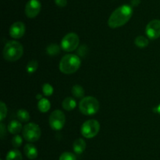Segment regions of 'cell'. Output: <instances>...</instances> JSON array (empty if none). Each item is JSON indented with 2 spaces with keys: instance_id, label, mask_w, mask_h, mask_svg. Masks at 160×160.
Wrapping results in <instances>:
<instances>
[{
  "instance_id": "obj_12",
  "label": "cell",
  "mask_w": 160,
  "mask_h": 160,
  "mask_svg": "<svg viewBox=\"0 0 160 160\" xmlns=\"http://www.w3.org/2000/svg\"><path fill=\"white\" fill-rule=\"evenodd\" d=\"M23 151H24L26 156L30 159H34L38 157V149L36 148L34 144H30V143L27 144L23 147Z\"/></svg>"
},
{
  "instance_id": "obj_3",
  "label": "cell",
  "mask_w": 160,
  "mask_h": 160,
  "mask_svg": "<svg viewBox=\"0 0 160 160\" xmlns=\"http://www.w3.org/2000/svg\"><path fill=\"white\" fill-rule=\"evenodd\" d=\"M23 53V45L17 41H9L3 49V57L6 61L14 62L20 59Z\"/></svg>"
},
{
  "instance_id": "obj_17",
  "label": "cell",
  "mask_w": 160,
  "mask_h": 160,
  "mask_svg": "<svg viewBox=\"0 0 160 160\" xmlns=\"http://www.w3.org/2000/svg\"><path fill=\"white\" fill-rule=\"evenodd\" d=\"M22 155L17 149H12L9 151L6 157V160H22Z\"/></svg>"
},
{
  "instance_id": "obj_19",
  "label": "cell",
  "mask_w": 160,
  "mask_h": 160,
  "mask_svg": "<svg viewBox=\"0 0 160 160\" xmlns=\"http://www.w3.org/2000/svg\"><path fill=\"white\" fill-rule=\"evenodd\" d=\"M72 94L77 98H84V89L80 85H74L72 88Z\"/></svg>"
},
{
  "instance_id": "obj_15",
  "label": "cell",
  "mask_w": 160,
  "mask_h": 160,
  "mask_svg": "<svg viewBox=\"0 0 160 160\" xmlns=\"http://www.w3.org/2000/svg\"><path fill=\"white\" fill-rule=\"evenodd\" d=\"M76 105V100L73 97H66L62 102V107L63 108V109L68 111L74 109Z\"/></svg>"
},
{
  "instance_id": "obj_29",
  "label": "cell",
  "mask_w": 160,
  "mask_h": 160,
  "mask_svg": "<svg viewBox=\"0 0 160 160\" xmlns=\"http://www.w3.org/2000/svg\"><path fill=\"white\" fill-rule=\"evenodd\" d=\"M132 6H138L141 3V0H131Z\"/></svg>"
},
{
  "instance_id": "obj_26",
  "label": "cell",
  "mask_w": 160,
  "mask_h": 160,
  "mask_svg": "<svg viewBox=\"0 0 160 160\" xmlns=\"http://www.w3.org/2000/svg\"><path fill=\"white\" fill-rule=\"evenodd\" d=\"M0 115H1V118H0V120L2 121L5 119V117L6 116V113H7V108H6V105L5 104L4 102L2 101L0 103Z\"/></svg>"
},
{
  "instance_id": "obj_10",
  "label": "cell",
  "mask_w": 160,
  "mask_h": 160,
  "mask_svg": "<svg viewBox=\"0 0 160 160\" xmlns=\"http://www.w3.org/2000/svg\"><path fill=\"white\" fill-rule=\"evenodd\" d=\"M147 36L150 39H156L160 37V20H152L147 24L145 29Z\"/></svg>"
},
{
  "instance_id": "obj_1",
  "label": "cell",
  "mask_w": 160,
  "mask_h": 160,
  "mask_svg": "<svg viewBox=\"0 0 160 160\" xmlns=\"http://www.w3.org/2000/svg\"><path fill=\"white\" fill-rule=\"evenodd\" d=\"M133 15V9L129 5H123L116 9L108 20L111 28H117L128 23Z\"/></svg>"
},
{
  "instance_id": "obj_8",
  "label": "cell",
  "mask_w": 160,
  "mask_h": 160,
  "mask_svg": "<svg viewBox=\"0 0 160 160\" xmlns=\"http://www.w3.org/2000/svg\"><path fill=\"white\" fill-rule=\"evenodd\" d=\"M51 128L54 130H60L63 128L66 122L65 114L60 110H55L51 113L48 119Z\"/></svg>"
},
{
  "instance_id": "obj_24",
  "label": "cell",
  "mask_w": 160,
  "mask_h": 160,
  "mask_svg": "<svg viewBox=\"0 0 160 160\" xmlns=\"http://www.w3.org/2000/svg\"><path fill=\"white\" fill-rule=\"evenodd\" d=\"M59 160H77V158L74 154L71 153V152H63L60 155Z\"/></svg>"
},
{
  "instance_id": "obj_25",
  "label": "cell",
  "mask_w": 160,
  "mask_h": 160,
  "mask_svg": "<svg viewBox=\"0 0 160 160\" xmlns=\"http://www.w3.org/2000/svg\"><path fill=\"white\" fill-rule=\"evenodd\" d=\"M22 143H23V139L20 135H16L12 137V144L14 147H19L21 146Z\"/></svg>"
},
{
  "instance_id": "obj_28",
  "label": "cell",
  "mask_w": 160,
  "mask_h": 160,
  "mask_svg": "<svg viewBox=\"0 0 160 160\" xmlns=\"http://www.w3.org/2000/svg\"><path fill=\"white\" fill-rule=\"evenodd\" d=\"M6 126L4 125V124L3 123H1V131H0V133H1V138L2 139H3L5 136V135H6Z\"/></svg>"
},
{
  "instance_id": "obj_18",
  "label": "cell",
  "mask_w": 160,
  "mask_h": 160,
  "mask_svg": "<svg viewBox=\"0 0 160 160\" xmlns=\"http://www.w3.org/2000/svg\"><path fill=\"white\" fill-rule=\"evenodd\" d=\"M60 49L61 47L59 46L57 44L52 43L47 46L46 52L48 53V55H49L51 56H54L59 54V52H60Z\"/></svg>"
},
{
  "instance_id": "obj_31",
  "label": "cell",
  "mask_w": 160,
  "mask_h": 160,
  "mask_svg": "<svg viewBox=\"0 0 160 160\" xmlns=\"http://www.w3.org/2000/svg\"><path fill=\"white\" fill-rule=\"evenodd\" d=\"M1 160H2V159H1Z\"/></svg>"
},
{
  "instance_id": "obj_21",
  "label": "cell",
  "mask_w": 160,
  "mask_h": 160,
  "mask_svg": "<svg viewBox=\"0 0 160 160\" xmlns=\"http://www.w3.org/2000/svg\"><path fill=\"white\" fill-rule=\"evenodd\" d=\"M17 116L18 118V119L21 122H26L28 121H29L30 119V114L27 110L25 109H20L19 111H17Z\"/></svg>"
},
{
  "instance_id": "obj_13",
  "label": "cell",
  "mask_w": 160,
  "mask_h": 160,
  "mask_svg": "<svg viewBox=\"0 0 160 160\" xmlns=\"http://www.w3.org/2000/svg\"><path fill=\"white\" fill-rule=\"evenodd\" d=\"M85 141L82 138H78L73 142V149L76 154H82L86 149Z\"/></svg>"
},
{
  "instance_id": "obj_22",
  "label": "cell",
  "mask_w": 160,
  "mask_h": 160,
  "mask_svg": "<svg viewBox=\"0 0 160 160\" xmlns=\"http://www.w3.org/2000/svg\"><path fill=\"white\" fill-rule=\"evenodd\" d=\"M38 67V63L35 60H32V61H29L27 65V71L28 73H34Z\"/></svg>"
},
{
  "instance_id": "obj_2",
  "label": "cell",
  "mask_w": 160,
  "mask_h": 160,
  "mask_svg": "<svg viewBox=\"0 0 160 160\" xmlns=\"http://www.w3.org/2000/svg\"><path fill=\"white\" fill-rule=\"evenodd\" d=\"M81 58L75 54H67L61 59L59 63V70L66 75H70L79 69L81 67Z\"/></svg>"
},
{
  "instance_id": "obj_30",
  "label": "cell",
  "mask_w": 160,
  "mask_h": 160,
  "mask_svg": "<svg viewBox=\"0 0 160 160\" xmlns=\"http://www.w3.org/2000/svg\"><path fill=\"white\" fill-rule=\"evenodd\" d=\"M156 111H157V112L159 113V114H160V104L157 107V108H156Z\"/></svg>"
},
{
  "instance_id": "obj_27",
  "label": "cell",
  "mask_w": 160,
  "mask_h": 160,
  "mask_svg": "<svg viewBox=\"0 0 160 160\" xmlns=\"http://www.w3.org/2000/svg\"><path fill=\"white\" fill-rule=\"evenodd\" d=\"M56 6L59 7H65L67 5V0H54Z\"/></svg>"
},
{
  "instance_id": "obj_7",
  "label": "cell",
  "mask_w": 160,
  "mask_h": 160,
  "mask_svg": "<svg viewBox=\"0 0 160 160\" xmlns=\"http://www.w3.org/2000/svg\"><path fill=\"white\" fill-rule=\"evenodd\" d=\"M79 42V36L76 33H68L61 41V48L66 52H72L78 48Z\"/></svg>"
},
{
  "instance_id": "obj_9",
  "label": "cell",
  "mask_w": 160,
  "mask_h": 160,
  "mask_svg": "<svg viewBox=\"0 0 160 160\" xmlns=\"http://www.w3.org/2000/svg\"><path fill=\"white\" fill-rule=\"evenodd\" d=\"M42 5L38 0H29L25 6V14L28 18H34L39 14Z\"/></svg>"
},
{
  "instance_id": "obj_14",
  "label": "cell",
  "mask_w": 160,
  "mask_h": 160,
  "mask_svg": "<svg viewBox=\"0 0 160 160\" xmlns=\"http://www.w3.org/2000/svg\"><path fill=\"white\" fill-rule=\"evenodd\" d=\"M7 129L10 133H12V134H17V133H19L21 131L22 125L19 121L12 120L9 123Z\"/></svg>"
},
{
  "instance_id": "obj_6",
  "label": "cell",
  "mask_w": 160,
  "mask_h": 160,
  "mask_svg": "<svg viewBox=\"0 0 160 160\" xmlns=\"http://www.w3.org/2000/svg\"><path fill=\"white\" fill-rule=\"evenodd\" d=\"M100 130V124L95 119H89L84 122L81 129V134L86 138H93Z\"/></svg>"
},
{
  "instance_id": "obj_4",
  "label": "cell",
  "mask_w": 160,
  "mask_h": 160,
  "mask_svg": "<svg viewBox=\"0 0 160 160\" xmlns=\"http://www.w3.org/2000/svg\"><path fill=\"white\" fill-rule=\"evenodd\" d=\"M99 102L94 97H85L79 103V109L85 115H92L99 110Z\"/></svg>"
},
{
  "instance_id": "obj_5",
  "label": "cell",
  "mask_w": 160,
  "mask_h": 160,
  "mask_svg": "<svg viewBox=\"0 0 160 160\" xmlns=\"http://www.w3.org/2000/svg\"><path fill=\"white\" fill-rule=\"evenodd\" d=\"M22 133H23V138L27 141L32 143L39 140L42 132H41L40 127L37 124L34 122H30L23 126Z\"/></svg>"
},
{
  "instance_id": "obj_23",
  "label": "cell",
  "mask_w": 160,
  "mask_h": 160,
  "mask_svg": "<svg viewBox=\"0 0 160 160\" xmlns=\"http://www.w3.org/2000/svg\"><path fill=\"white\" fill-rule=\"evenodd\" d=\"M53 90H54L53 87L49 83H45V84H44L42 86V92H43L44 95L47 96V97H49V96L52 95Z\"/></svg>"
},
{
  "instance_id": "obj_20",
  "label": "cell",
  "mask_w": 160,
  "mask_h": 160,
  "mask_svg": "<svg viewBox=\"0 0 160 160\" xmlns=\"http://www.w3.org/2000/svg\"><path fill=\"white\" fill-rule=\"evenodd\" d=\"M134 43L139 48H145V47L148 46L149 41H148V39L145 36L139 35L134 40Z\"/></svg>"
},
{
  "instance_id": "obj_16",
  "label": "cell",
  "mask_w": 160,
  "mask_h": 160,
  "mask_svg": "<svg viewBox=\"0 0 160 160\" xmlns=\"http://www.w3.org/2000/svg\"><path fill=\"white\" fill-rule=\"evenodd\" d=\"M38 108L41 112H47L51 108V103L49 100L46 98H42L39 100L38 104Z\"/></svg>"
},
{
  "instance_id": "obj_11",
  "label": "cell",
  "mask_w": 160,
  "mask_h": 160,
  "mask_svg": "<svg viewBox=\"0 0 160 160\" xmlns=\"http://www.w3.org/2000/svg\"><path fill=\"white\" fill-rule=\"evenodd\" d=\"M26 27L21 21H17L11 25L9 28V35L13 39H20L25 34Z\"/></svg>"
}]
</instances>
